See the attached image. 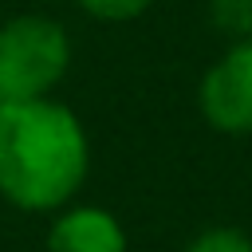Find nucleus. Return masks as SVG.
Segmentation results:
<instances>
[{
  "label": "nucleus",
  "instance_id": "nucleus-5",
  "mask_svg": "<svg viewBox=\"0 0 252 252\" xmlns=\"http://www.w3.org/2000/svg\"><path fill=\"white\" fill-rule=\"evenodd\" d=\"M181 252H252V236L232 224H217V228L197 232Z\"/></svg>",
  "mask_w": 252,
  "mask_h": 252
},
{
  "label": "nucleus",
  "instance_id": "nucleus-2",
  "mask_svg": "<svg viewBox=\"0 0 252 252\" xmlns=\"http://www.w3.org/2000/svg\"><path fill=\"white\" fill-rule=\"evenodd\" d=\"M71 67V39L59 20L28 12L0 28V110L51 98Z\"/></svg>",
  "mask_w": 252,
  "mask_h": 252
},
{
  "label": "nucleus",
  "instance_id": "nucleus-3",
  "mask_svg": "<svg viewBox=\"0 0 252 252\" xmlns=\"http://www.w3.org/2000/svg\"><path fill=\"white\" fill-rule=\"evenodd\" d=\"M201 114L220 134H252V35L232 47L201 79Z\"/></svg>",
  "mask_w": 252,
  "mask_h": 252
},
{
  "label": "nucleus",
  "instance_id": "nucleus-1",
  "mask_svg": "<svg viewBox=\"0 0 252 252\" xmlns=\"http://www.w3.org/2000/svg\"><path fill=\"white\" fill-rule=\"evenodd\" d=\"M91 169L87 130L71 106L35 98L0 110V197L24 213L63 209Z\"/></svg>",
  "mask_w": 252,
  "mask_h": 252
},
{
  "label": "nucleus",
  "instance_id": "nucleus-6",
  "mask_svg": "<svg viewBox=\"0 0 252 252\" xmlns=\"http://www.w3.org/2000/svg\"><path fill=\"white\" fill-rule=\"evenodd\" d=\"M209 16H213V24H217L224 35H232V39L252 35V0H213V4H209Z\"/></svg>",
  "mask_w": 252,
  "mask_h": 252
},
{
  "label": "nucleus",
  "instance_id": "nucleus-7",
  "mask_svg": "<svg viewBox=\"0 0 252 252\" xmlns=\"http://www.w3.org/2000/svg\"><path fill=\"white\" fill-rule=\"evenodd\" d=\"M150 4H154V0H79V8H83L87 16H94V20H114V24L142 16Z\"/></svg>",
  "mask_w": 252,
  "mask_h": 252
},
{
  "label": "nucleus",
  "instance_id": "nucleus-4",
  "mask_svg": "<svg viewBox=\"0 0 252 252\" xmlns=\"http://www.w3.org/2000/svg\"><path fill=\"white\" fill-rule=\"evenodd\" d=\"M47 252H126V232L110 209L75 205L51 220Z\"/></svg>",
  "mask_w": 252,
  "mask_h": 252
}]
</instances>
